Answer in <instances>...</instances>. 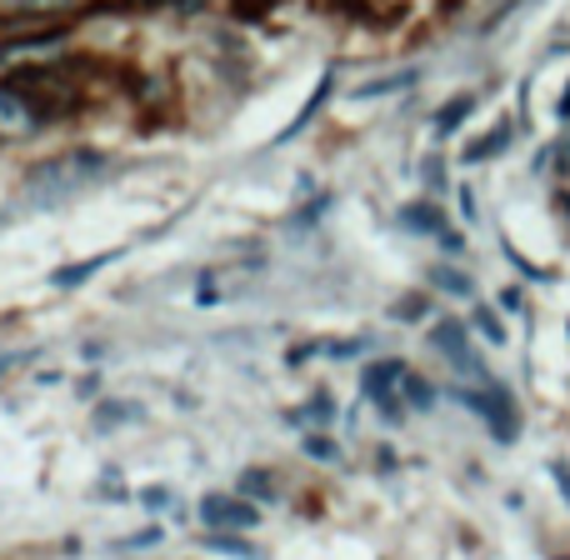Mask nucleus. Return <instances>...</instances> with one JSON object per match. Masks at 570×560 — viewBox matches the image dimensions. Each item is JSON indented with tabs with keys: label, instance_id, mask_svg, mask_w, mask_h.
Masks as SVG:
<instances>
[{
	"label": "nucleus",
	"instance_id": "obj_21",
	"mask_svg": "<svg viewBox=\"0 0 570 560\" xmlns=\"http://www.w3.org/2000/svg\"><path fill=\"white\" fill-rule=\"evenodd\" d=\"M551 475H556V485H561V495L570 501V465H561V461H556V465H551Z\"/></svg>",
	"mask_w": 570,
	"mask_h": 560
},
{
	"label": "nucleus",
	"instance_id": "obj_16",
	"mask_svg": "<svg viewBox=\"0 0 570 560\" xmlns=\"http://www.w3.org/2000/svg\"><path fill=\"white\" fill-rule=\"evenodd\" d=\"M210 546H216V551H226V556H240V560H266L256 546L240 541V536H210Z\"/></svg>",
	"mask_w": 570,
	"mask_h": 560
},
{
	"label": "nucleus",
	"instance_id": "obj_8",
	"mask_svg": "<svg viewBox=\"0 0 570 560\" xmlns=\"http://www.w3.org/2000/svg\"><path fill=\"white\" fill-rule=\"evenodd\" d=\"M505 146H511V126H495V130H485L481 140H471V146H465V160H471V166H481V160L501 156Z\"/></svg>",
	"mask_w": 570,
	"mask_h": 560
},
{
	"label": "nucleus",
	"instance_id": "obj_7",
	"mask_svg": "<svg viewBox=\"0 0 570 560\" xmlns=\"http://www.w3.org/2000/svg\"><path fill=\"white\" fill-rule=\"evenodd\" d=\"M36 120H40V110L30 106L20 90L0 86V130H6V136H20V130H30Z\"/></svg>",
	"mask_w": 570,
	"mask_h": 560
},
{
	"label": "nucleus",
	"instance_id": "obj_3",
	"mask_svg": "<svg viewBox=\"0 0 570 560\" xmlns=\"http://www.w3.org/2000/svg\"><path fill=\"white\" fill-rule=\"evenodd\" d=\"M431 345H435V351H441L461 375H471V381H481V385L491 381V375H485V365L475 361L471 335H465V325H461V321H435V325H431Z\"/></svg>",
	"mask_w": 570,
	"mask_h": 560
},
{
	"label": "nucleus",
	"instance_id": "obj_5",
	"mask_svg": "<svg viewBox=\"0 0 570 560\" xmlns=\"http://www.w3.org/2000/svg\"><path fill=\"white\" fill-rule=\"evenodd\" d=\"M401 381H405V365L401 361H381V365H371L365 371V395H371L375 405H381L391 421H401Z\"/></svg>",
	"mask_w": 570,
	"mask_h": 560
},
{
	"label": "nucleus",
	"instance_id": "obj_1",
	"mask_svg": "<svg viewBox=\"0 0 570 560\" xmlns=\"http://www.w3.org/2000/svg\"><path fill=\"white\" fill-rule=\"evenodd\" d=\"M100 170H106V160L96 156V150H76V156H60V160H46V166L30 170L26 190L36 196V206H56V200L76 196L86 180H96Z\"/></svg>",
	"mask_w": 570,
	"mask_h": 560
},
{
	"label": "nucleus",
	"instance_id": "obj_18",
	"mask_svg": "<svg viewBox=\"0 0 570 560\" xmlns=\"http://www.w3.org/2000/svg\"><path fill=\"white\" fill-rule=\"evenodd\" d=\"M271 6H276V0H236V16L240 20H256V16H266Z\"/></svg>",
	"mask_w": 570,
	"mask_h": 560
},
{
	"label": "nucleus",
	"instance_id": "obj_9",
	"mask_svg": "<svg viewBox=\"0 0 570 560\" xmlns=\"http://www.w3.org/2000/svg\"><path fill=\"white\" fill-rule=\"evenodd\" d=\"M331 86H335V80H331V76H321V86H315V96H311V100H305V106H301V116H295V120H291V126H285V130H281V140L301 136V130H305V126H311V120H315V116H321V106H325V96H331Z\"/></svg>",
	"mask_w": 570,
	"mask_h": 560
},
{
	"label": "nucleus",
	"instance_id": "obj_23",
	"mask_svg": "<svg viewBox=\"0 0 570 560\" xmlns=\"http://www.w3.org/2000/svg\"><path fill=\"white\" fill-rule=\"evenodd\" d=\"M136 6H166V0H136Z\"/></svg>",
	"mask_w": 570,
	"mask_h": 560
},
{
	"label": "nucleus",
	"instance_id": "obj_19",
	"mask_svg": "<svg viewBox=\"0 0 570 560\" xmlns=\"http://www.w3.org/2000/svg\"><path fill=\"white\" fill-rule=\"evenodd\" d=\"M425 180H431V190H445V166H441V156L425 160Z\"/></svg>",
	"mask_w": 570,
	"mask_h": 560
},
{
	"label": "nucleus",
	"instance_id": "obj_4",
	"mask_svg": "<svg viewBox=\"0 0 570 560\" xmlns=\"http://www.w3.org/2000/svg\"><path fill=\"white\" fill-rule=\"evenodd\" d=\"M200 521L216 525V531H250L261 521V511L250 501H240V495H206L200 501Z\"/></svg>",
	"mask_w": 570,
	"mask_h": 560
},
{
	"label": "nucleus",
	"instance_id": "obj_10",
	"mask_svg": "<svg viewBox=\"0 0 570 560\" xmlns=\"http://www.w3.org/2000/svg\"><path fill=\"white\" fill-rule=\"evenodd\" d=\"M475 110V96H455V100H445L441 106V116H435V136H451L455 126H461L465 116Z\"/></svg>",
	"mask_w": 570,
	"mask_h": 560
},
{
	"label": "nucleus",
	"instance_id": "obj_13",
	"mask_svg": "<svg viewBox=\"0 0 570 560\" xmlns=\"http://www.w3.org/2000/svg\"><path fill=\"white\" fill-rule=\"evenodd\" d=\"M401 395H405L411 411H431L435 405V385H425L421 375H411V371H405V381H401Z\"/></svg>",
	"mask_w": 570,
	"mask_h": 560
},
{
	"label": "nucleus",
	"instance_id": "obj_2",
	"mask_svg": "<svg viewBox=\"0 0 570 560\" xmlns=\"http://www.w3.org/2000/svg\"><path fill=\"white\" fill-rule=\"evenodd\" d=\"M461 401L471 405V411L481 415L485 425H491L495 441H515V435H521V411H515V401H511V391H505V385L485 381V385H475V391L465 385Z\"/></svg>",
	"mask_w": 570,
	"mask_h": 560
},
{
	"label": "nucleus",
	"instance_id": "obj_15",
	"mask_svg": "<svg viewBox=\"0 0 570 560\" xmlns=\"http://www.w3.org/2000/svg\"><path fill=\"white\" fill-rule=\"evenodd\" d=\"M471 321H475V331H481L491 345H505V325L495 321V311H491V305H481V311H475Z\"/></svg>",
	"mask_w": 570,
	"mask_h": 560
},
{
	"label": "nucleus",
	"instance_id": "obj_12",
	"mask_svg": "<svg viewBox=\"0 0 570 560\" xmlns=\"http://www.w3.org/2000/svg\"><path fill=\"white\" fill-rule=\"evenodd\" d=\"M431 285H435V291H445V295H455V301H465V295L475 291L471 276H461V271H451V266H435L431 271Z\"/></svg>",
	"mask_w": 570,
	"mask_h": 560
},
{
	"label": "nucleus",
	"instance_id": "obj_22",
	"mask_svg": "<svg viewBox=\"0 0 570 560\" xmlns=\"http://www.w3.org/2000/svg\"><path fill=\"white\" fill-rule=\"evenodd\" d=\"M561 116L570 120V90H566V96H561Z\"/></svg>",
	"mask_w": 570,
	"mask_h": 560
},
{
	"label": "nucleus",
	"instance_id": "obj_14",
	"mask_svg": "<svg viewBox=\"0 0 570 560\" xmlns=\"http://www.w3.org/2000/svg\"><path fill=\"white\" fill-rule=\"evenodd\" d=\"M100 266H110V256H90V261H80V266H60V271H56V276H50V281H56L60 291H66V285H80V281H90V271H100Z\"/></svg>",
	"mask_w": 570,
	"mask_h": 560
},
{
	"label": "nucleus",
	"instance_id": "obj_6",
	"mask_svg": "<svg viewBox=\"0 0 570 560\" xmlns=\"http://www.w3.org/2000/svg\"><path fill=\"white\" fill-rule=\"evenodd\" d=\"M401 220H405L411 230H421V236H435L445 250H461V236H455V230L445 226V216L431 206V200H421V206H405V210H401Z\"/></svg>",
	"mask_w": 570,
	"mask_h": 560
},
{
	"label": "nucleus",
	"instance_id": "obj_11",
	"mask_svg": "<svg viewBox=\"0 0 570 560\" xmlns=\"http://www.w3.org/2000/svg\"><path fill=\"white\" fill-rule=\"evenodd\" d=\"M411 86H415V70H401V76H385V80H371V86H355V100L395 96V90H411Z\"/></svg>",
	"mask_w": 570,
	"mask_h": 560
},
{
	"label": "nucleus",
	"instance_id": "obj_20",
	"mask_svg": "<svg viewBox=\"0 0 570 560\" xmlns=\"http://www.w3.org/2000/svg\"><path fill=\"white\" fill-rule=\"evenodd\" d=\"M246 491H261V495H271V491H276V485L266 481V471H250V475H246Z\"/></svg>",
	"mask_w": 570,
	"mask_h": 560
},
{
	"label": "nucleus",
	"instance_id": "obj_17",
	"mask_svg": "<svg viewBox=\"0 0 570 560\" xmlns=\"http://www.w3.org/2000/svg\"><path fill=\"white\" fill-rule=\"evenodd\" d=\"M305 455H315V461H335V445L321 441V435H305Z\"/></svg>",
	"mask_w": 570,
	"mask_h": 560
}]
</instances>
